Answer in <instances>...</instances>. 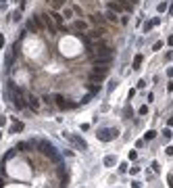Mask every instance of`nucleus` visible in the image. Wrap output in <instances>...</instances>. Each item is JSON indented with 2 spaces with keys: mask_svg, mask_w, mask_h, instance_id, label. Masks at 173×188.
I'll use <instances>...</instances> for the list:
<instances>
[{
  "mask_svg": "<svg viewBox=\"0 0 173 188\" xmlns=\"http://www.w3.org/2000/svg\"><path fill=\"white\" fill-rule=\"evenodd\" d=\"M31 148H34L31 142H19V144H17V150H21V153H27V150H31Z\"/></svg>",
  "mask_w": 173,
  "mask_h": 188,
  "instance_id": "1a4fd4ad",
  "label": "nucleus"
},
{
  "mask_svg": "<svg viewBox=\"0 0 173 188\" xmlns=\"http://www.w3.org/2000/svg\"><path fill=\"white\" fill-rule=\"evenodd\" d=\"M102 34H104V32H102V29H94V32H92V34H90V38H100V36H102Z\"/></svg>",
  "mask_w": 173,
  "mask_h": 188,
  "instance_id": "412c9836",
  "label": "nucleus"
},
{
  "mask_svg": "<svg viewBox=\"0 0 173 188\" xmlns=\"http://www.w3.org/2000/svg\"><path fill=\"white\" fill-rule=\"evenodd\" d=\"M73 27H75L77 32H86V29H88V23H86V21H75V25H73Z\"/></svg>",
  "mask_w": 173,
  "mask_h": 188,
  "instance_id": "ddd939ff",
  "label": "nucleus"
},
{
  "mask_svg": "<svg viewBox=\"0 0 173 188\" xmlns=\"http://www.w3.org/2000/svg\"><path fill=\"white\" fill-rule=\"evenodd\" d=\"M165 153H167L169 157H173V146H167V150H165Z\"/></svg>",
  "mask_w": 173,
  "mask_h": 188,
  "instance_id": "393cba45",
  "label": "nucleus"
},
{
  "mask_svg": "<svg viewBox=\"0 0 173 188\" xmlns=\"http://www.w3.org/2000/svg\"><path fill=\"white\" fill-rule=\"evenodd\" d=\"M21 130H23V123L19 121V123H15V126H13V130H10V132H13V134H17V132H21Z\"/></svg>",
  "mask_w": 173,
  "mask_h": 188,
  "instance_id": "aec40b11",
  "label": "nucleus"
},
{
  "mask_svg": "<svg viewBox=\"0 0 173 188\" xmlns=\"http://www.w3.org/2000/svg\"><path fill=\"white\" fill-rule=\"evenodd\" d=\"M54 100H56V107H58V109H71V107H73V102H69V100H67L65 96H61V94L54 96Z\"/></svg>",
  "mask_w": 173,
  "mask_h": 188,
  "instance_id": "39448f33",
  "label": "nucleus"
},
{
  "mask_svg": "<svg viewBox=\"0 0 173 188\" xmlns=\"http://www.w3.org/2000/svg\"><path fill=\"white\" fill-rule=\"evenodd\" d=\"M163 136H165V140L169 142V140H171V136H173V132L169 130V128H165V130H163Z\"/></svg>",
  "mask_w": 173,
  "mask_h": 188,
  "instance_id": "f3484780",
  "label": "nucleus"
},
{
  "mask_svg": "<svg viewBox=\"0 0 173 188\" xmlns=\"http://www.w3.org/2000/svg\"><path fill=\"white\" fill-rule=\"evenodd\" d=\"M161 46H163V42H154V46H152V50H161Z\"/></svg>",
  "mask_w": 173,
  "mask_h": 188,
  "instance_id": "b1692460",
  "label": "nucleus"
},
{
  "mask_svg": "<svg viewBox=\"0 0 173 188\" xmlns=\"http://www.w3.org/2000/svg\"><path fill=\"white\" fill-rule=\"evenodd\" d=\"M106 19H109V21H117V13H115V11H109V13H106Z\"/></svg>",
  "mask_w": 173,
  "mask_h": 188,
  "instance_id": "a211bd4d",
  "label": "nucleus"
},
{
  "mask_svg": "<svg viewBox=\"0 0 173 188\" xmlns=\"http://www.w3.org/2000/svg\"><path fill=\"white\" fill-rule=\"evenodd\" d=\"M154 138H157V132H154V130H148V132L144 134V140H154Z\"/></svg>",
  "mask_w": 173,
  "mask_h": 188,
  "instance_id": "4468645a",
  "label": "nucleus"
},
{
  "mask_svg": "<svg viewBox=\"0 0 173 188\" xmlns=\"http://www.w3.org/2000/svg\"><path fill=\"white\" fill-rule=\"evenodd\" d=\"M119 136V130H115V128H106V130H98V134H96V138L100 142H111L115 140Z\"/></svg>",
  "mask_w": 173,
  "mask_h": 188,
  "instance_id": "f03ea898",
  "label": "nucleus"
},
{
  "mask_svg": "<svg viewBox=\"0 0 173 188\" xmlns=\"http://www.w3.org/2000/svg\"><path fill=\"white\" fill-rule=\"evenodd\" d=\"M140 63H142V54H138L133 59V69H140Z\"/></svg>",
  "mask_w": 173,
  "mask_h": 188,
  "instance_id": "6ab92c4d",
  "label": "nucleus"
},
{
  "mask_svg": "<svg viewBox=\"0 0 173 188\" xmlns=\"http://www.w3.org/2000/svg\"><path fill=\"white\" fill-rule=\"evenodd\" d=\"M0 138H2V134H0Z\"/></svg>",
  "mask_w": 173,
  "mask_h": 188,
  "instance_id": "cd10ccee",
  "label": "nucleus"
},
{
  "mask_svg": "<svg viewBox=\"0 0 173 188\" xmlns=\"http://www.w3.org/2000/svg\"><path fill=\"white\" fill-rule=\"evenodd\" d=\"M50 17H52V21H54V23H56L58 27L63 25V19H65V15H58V13L54 11V13H50Z\"/></svg>",
  "mask_w": 173,
  "mask_h": 188,
  "instance_id": "9d476101",
  "label": "nucleus"
},
{
  "mask_svg": "<svg viewBox=\"0 0 173 188\" xmlns=\"http://www.w3.org/2000/svg\"><path fill=\"white\" fill-rule=\"evenodd\" d=\"M167 126H173V117H169V119H167Z\"/></svg>",
  "mask_w": 173,
  "mask_h": 188,
  "instance_id": "bb28decb",
  "label": "nucleus"
},
{
  "mask_svg": "<svg viewBox=\"0 0 173 188\" xmlns=\"http://www.w3.org/2000/svg\"><path fill=\"white\" fill-rule=\"evenodd\" d=\"M138 113H140V115H148V105H142V107L138 109Z\"/></svg>",
  "mask_w": 173,
  "mask_h": 188,
  "instance_id": "4be33fe9",
  "label": "nucleus"
},
{
  "mask_svg": "<svg viewBox=\"0 0 173 188\" xmlns=\"http://www.w3.org/2000/svg\"><path fill=\"white\" fill-rule=\"evenodd\" d=\"M27 100H29V102H27V105H29V109H34V111H38V109H40V105H42V100H40L38 96H34V94H29V98H27Z\"/></svg>",
  "mask_w": 173,
  "mask_h": 188,
  "instance_id": "423d86ee",
  "label": "nucleus"
},
{
  "mask_svg": "<svg viewBox=\"0 0 173 188\" xmlns=\"http://www.w3.org/2000/svg\"><path fill=\"white\" fill-rule=\"evenodd\" d=\"M109 8H111V11H115V13H121V11H125L121 2H111V4H109Z\"/></svg>",
  "mask_w": 173,
  "mask_h": 188,
  "instance_id": "f8f14e48",
  "label": "nucleus"
},
{
  "mask_svg": "<svg viewBox=\"0 0 173 188\" xmlns=\"http://www.w3.org/2000/svg\"><path fill=\"white\" fill-rule=\"evenodd\" d=\"M4 123H6V117H4V115H0V128H2Z\"/></svg>",
  "mask_w": 173,
  "mask_h": 188,
  "instance_id": "a878e982",
  "label": "nucleus"
},
{
  "mask_svg": "<svg viewBox=\"0 0 173 188\" xmlns=\"http://www.w3.org/2000/svg\"><path fill=\"white\" fill-rule=\"evenodd\" d=\"M23 94H15L13 96V102H15V107H17V111H21L23 107H25V102H23V98H21Z\"/></svg>",
  "mask_w": 173,
  "mask_h": 188,
  "instance_id": "6e6552de",
  "label": "nucleus"
},
{
  "mask_svg": "<svg viewBox=\"0 0 173 188\" xmlns=\"http://www.w3.org/2000/svg\"><path fill=\"white\" fill-rule=\"evenodd\" d=\"M50 4H52V8H61L65 4V0H50Z\"/></svg>",
  "mask_w": 173,
  "mask_h": 188,
  "instance_id": "dca6fc26",
  "label": "nucleus"
},
{
  "mask_svg": "<svg viewBox=\"0 0 173 188\" xmlns=\"http://www.w3.org/2000/svg\"><path fill=\"white\" fill-rule=\"evenodd\" d=\"M38 148H40V153H42L44 157L52 159L54 163H58V161H61V157L56 155V148H54V146H52L48 140H40V142H38Z\"/></svg>",
  "mask_w": 173,
  "mask_h": 188,
  "instance_id": "f257e3e1",
  "label": "nucleus"
},
{
  "mask_svg": "<svg viewBox=\"0 0 173 188\" xmlns=\"http://www.w3.org/2000/svg\"><path fill=\"white\" fill-rule=\"evenodd\" d=\"M152 171H154V174H159V171H161V165H159V163H157V161H154V163H152Z\"/></svg>",
  "mask_w": 173,
  "mask_h": 188,
  "instance_id": "5701e85b",
  "label": "nucleus"
},
{
  "mask_svg": "<svg viewBox=\"0 0 173 188\" xmlns=\"http://www.w3.org/2000/svg\"><path fill=\"white\" fill-rule=\"evenodd\" d=\"M44 25H46V29H50V34H54L56 32V23L54 21H50V15H44Z\"/></svg>",
  "mask_w": 173,
  "mask_h": 188,
  "instance_id": "0eeeda50",
  "label": "nucleus"
},
{
  "mask_svg": "<svg viewBox=\"0 0 173 188\" xmlns=\"http://www.w3.org/2000/svg\"><path fill=\"white\" fill-rule=\"evenodd\" d=\"M113 61V54H98L94 56V65H109Z\"/></svg>",
  "mask_w": 173,
  "mask_h": 188,
  "instance_id": "20e7f679",
  "label": "nucleus"
},
{
  "mask_svg": "<svg viewBox=\"0 0 173 188\" xmlns=\"http://www.w3.org/2000/svg\"><path fill=\"white\" fill-rule=\"evenodd\" d=\"M102 80H104V75L98 73V71H94V73L90 75V82H94V84H102Z\"/></svg>",
  "mask_w": 173,
  "mask_h": 188,
  "instance_id": "9b49d317",
  "label": "nucleus"
},
{
  "mask_svg": "<svg viewBox=\"0 0 173 188\" xmlns=\"http://www.w3.org/2000/svg\"><path fill=\"white\" fill-rule=\"evenodd\" d=\"M63 136H65L67 140H71L73 144H75V146H77V148H79V150H86V148H88V142L84 140V138H79L77 134H69V132H65Z\"/></svg>",
  "mask_w": 173,
  "mask_h": 188,
  "instance_id": "7ed1b4c3",
  "label": "nucleus"
},
{
  "mask_svg": "<svg viewBox=\"0 0 173 188\" xmlns=\"http://www.w3.org/2000/svg\"><path fill=\"white\" fill-rule=\"evenodd\" d=\"M115 161H117V159H115L113 155H109V157H104V165H109V167H111V165H115Z\"/></svg>",
  "mask_w": 173,
  "mask_h": 188,
  "instance_id": "2eb2a0df",
  "label": "nucleus"
}]
</instances>
